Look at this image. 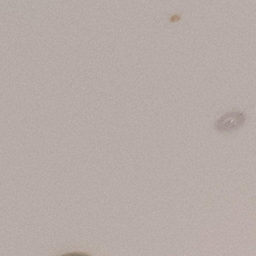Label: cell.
Listing matches in <instances>:
<instances>
[{"label":"cell","instance_id":"cell-1","mask_svg":"<svg viewBox=\"0 0 256 256\" xmlns=\"http://www.w3.org/2000/svg\"><path fill=\"white\" fill-rule=\"evenodd\" d=\"M246 116L239 111H231L221 116L214 123L215 129L220 132L235 131L245 124Z\"/></svg>","mask_w":256,"mask_h":256}]
</instances>
